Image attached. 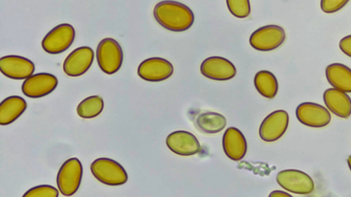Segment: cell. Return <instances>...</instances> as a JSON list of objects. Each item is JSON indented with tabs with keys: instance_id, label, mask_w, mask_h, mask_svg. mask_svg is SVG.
I'll list each match as a JSON object with an SVG mask.
<instances>
[{
	"instance_id": "cell-1",
	"label": "cell",
	"mask_w": 351,
	"mask_h": 197,
	"mask_svg": "<svg viewBox=\"0 0 351 197\" xmlns=\"http://www.w3.org/2000/svg\"><path fill=\"white\" fill-rule=\"evenodd\" d=\"M156 21L165 29L172 31H184L193 24V11L180 2L165 0L158 3L153 11Z\"/></svg>"
},
{
	"instance_id": "cell-2",
	"label": "cell",
	"mask_w": 351,
	"mask_h": 197,
	"mask_svg": "<svg viewBox=\"0 0 351 197\" xmlns=\"http://www.w3.org/2000/svg\"><path fill=\"white\" fill-rule=\"evenodd\" d=\"M93 175L101 183L118 186L128 181V174L123 166L117 161L106 157H100L90 164Z\"/></svg>"
},
{
	"instance_id": "cell-3",
	"label": "cell",
	"mask_w": 351,
	"mask_h": 197,
	"mask_svg": "<svg viewBox=\"0 0 351 197\" xmlns=\"http://www.w3.org/2000/svg\"><path fill=\"white\" fill-rule=\"evenodd\" d=\"M97 64L100 69L108 75L117 72L123 62V51L119 43L112 38L101 40L96 51Z\"/></svg>"
},
{
	"instance_id": "cell-4",
	"label": "cell",
	"mask_w": 351,
	"mask_h": 197,
	"mask_svg": "<svg viewBox=\"0 0 351 197\" xmlns=\"http://www.w3.org/2000/svg\"><path fill=\"white\" fill-rule=\"evenodd\" d=\"M83 168L76 157L66 160L60 168L56 183L60 193L66 196L74 194L78 189L82 177Z\"/></svg>"
},
{
	"instance_id": "cell-5",
	"label": "cell",
	"mask_w": 351,
	"mask_h": 197,
	"mask_svg": "<svg viewBox=\"0 0 351 197\" xmlns=\"http://www.w3.org/2000/svg\"><path fill=\"white\" fill-rule=\"evenodd\" d=\"M75 36L74 27L69 23L60 24L49 31L42 40L44 51L49 54H59L69 48Z\"/></svg>"
},
{
	"instance_id": "cell-6",
	"label": "cell",
	"mask_w": 351,
	"mask_h": 197,
	"mask_svg": "<svg viewBox=\"0 0 351 197\" xmlns=\"http://www.w3.org/2000/svg\"><path fill=\"white\" fill-rule=\"evenodd\" d=\"M285 31L276 25H268L255 30L250 37V45L258 51H268L280 47L285 40Z\"/></svg>"
},
{
	"instance_id": "cell-7",
	"label": "cell",
	"mask_w": 351,
	"mask_h": 197,
	"mask_svg": "<svg viewBox=\"0 0 351 197\" xmlns=\"http://www.w3.org/2000/svg\"><path fill=\"white\" fill-rule=\"evenodd\" d=\"M276 181L283 189L297 194H308L315 187L313 180L308 174L295 169L279 172Z\"/></svg>"
},
{
	"instance_id": "cell-8",
	"label": "cell",
	"mask_w": 351,
	"mask_h": 197,
	"mask_svg": "<svg viewBox=\"0 0 351 197\" xmlns=\"http://www.w3.org/2000/svg\"><path fill=\"white\" fill-rule=\"evenodd\" d=\"M295 115L302 124L315 128L324 127L331 120V115L326 107L311 102L300 103L296 108Z\"/></svg>"
},
{
	"instance_id": "cell-9",
	"label": "cell",
	"mask_w": 351,
	"mask_h": 197,
	"mask_svg": "<svg viewBox=\"0 0 351 197\" xmlns=\"http://www.w3.org/2000/svg\"><path fill=\"white\" fill-rule=\"evenodd\" d=\"M58 85L57 77L50 73L32 75L23 81L21 90L27 97L37 98L52 92Z\"/></svg>"
},
{
	"instance_id": "cell-10",
	"label": "cell",
	"mask_w": 351,
	"mask_h": 197,
	"mask_svg": "<svg viewBox=\"0 0 351 197\" xmlns=\"http://www.w3.org/2000/svg\"><path fill=\"white\" fill-rule=\"evenodd\" d=\"M288 124V113L282 109L274 111L266 116L261 124L260 137L265 142H274L283 135Z\"/></svg>"
},
{
	"instance_id": "cell-11",
	"label": "cell",
	"mask_w": 351,
	"mask_h": 197,
	"mask_svg": "<svg viewBox=\"0 0 351 197\" xmlns=\"http://www.w3.org/2000/svg\"><path fill=\"white\" fill-rule=\"evenodd\" d=\"M94 60L93 50L86 46L80 47L71 51L63 62V70L69 77H79L90 67Z\"/></svg>"
},
{
	"instance_id": "cell-12",
	"label": "cell",
	"mask_w": 351,
	"mask_h": 197,
	"mask_svg": "<svg viewBox=\"0 0 351 197\" xmlns=\"http://www.w3.org/2000/svg\"><path fill=\"white\" fill-rule=\"evenodd\" d=\"M173 73L171 62L162 57H150L143 60L138 66V76L147 81L158 82L168 79Z\"/></svg>"
},
{
	"instance_id": "cell-13",
	"label": "cell",
	"mask_w": 351,
	"mask_h": 197,
	"mask_svg": "<svg viewBox=\"0 0 351 197\" xmlns=\"http://www.w3.org/2000/svg\"><path fill=\"white\" fill-rule=\"evenodd\" d=\"M34 70V64L26 57L9 55L0 58V70L8 78L25 79L32 75Z\"/></svg>"
},
{
	"instance_id": "cell-14",
	"label": "cell",
	"mask_w": 351,
	"mask_h": 197,
	"mask_svg": "<svg viewBox=\"0 0 351 197\" xmlns=\"http://www.w3.org/2000/svg\"><path fill=\"white\" fill-rule=\"evenodd\" d=\"M200 71L206 77L217 81L229 80L237 73L234 65L230 61L219 56L205 59L200 66Z\"/></svg>"
},
{
	"instance_id": "cell-15",
	"label": "cell",
	"mask_w": 351,
	"mask_h": 197,
	"mask_svg": "<svg viewBox=\"0 0 351 197\" xmlns=\"http://www.w3.org/2000/svg\"><path fill=\"white\" fill-rule=\"evenodd\" d=\"M167 147L174 153L182 156L197 154L201 148L196 137L186 131H176L166 139Z\"/></svg>"
},
{
	"instance_id": "cell-16",
	"label": "cell",
	"mask_w": 351,
	"mask_h": 197,
	"mask_svg": "<svg viewBox=\"0 0 351 197\" xmlns=\"http://www.w3.org/2000/svg\"><path fill=\"white\" fill-rule=\"evenodd\" d=\"M222 144L226 156L234 161L243 159L247 151L245 138L242 132L235 127H229L226 130Z\"/></svg>"
},
{
	"instance_id": "cell-17",
	"label": "cell",
	"mask_w": 351,
	"mask_h": 197,
	"mask_svg": "<svg viewBox=\"0 0 351 197\" xmlns=\"http://www.w3.org/2000/svg\"><path fill=\"white\" fill-rule=\"evenodd\" d=\"M327 108L335 115L347 118L351 115V98L346 92L333 88L326 90L323 94Z\"/></svg>"
},
{
	"instance_id": "cell-18",
	"label": "cell",
	"mask_w": 351,
	"mask_h": 197,
	"mask_svg": "<svg viewBox=\"0 0 351 197\" xmlns=\"http://www.w3.org/2000/svg\"><path fill=\"white\" fill-rule=\"evenodd\" d=\"M326 77L335 88L351 93V68L341 63H333L326 68Z\"/></svg>"
},
{
	"instance_id": "cell-19",
	"label": "cell",
	"mask_w": 351,
	"mask_h": 197,
	"mask_svg": "<svg viewBox=\"0 0 351 197\" xmlns=\"http://www.w3.org/2000/svg\"><path fill=\"white\" fill-rule=\"evenodd\" d=\"M27 103L19 96H11L0 104V124L8 125L16 120L26 109Z\"/></svg>"
},
{
	"instance_id": "cell-20",
	"label": "cell",
	"mask_w": 351,
	"mask_h": 197,
	"mask_svg": "<svg viewBox=\"0 0 351 197\" xmlns=\"http://www.w3.org/2000/svg\"><path fill=\"white\" fill-rule=\"evenodd\" d=\"M226 119L221 114L208 111L199 114L196 119L197 127L206 133H217L226 126Z\"/></svg>"
},
{
	"instance_id": "cell-21",
	"label": "cell",
	"mask_w": 351,
	"mask_h": 197,
	"mask_svg": "<svg viewBox=\"0 0 351 197\" xmlns=\"http://www.w3.org/2000/svg\"><path fill=\"white\" fill-rule=\"evenodd\" d=\"M254 86L258 92L267 98H273L277 94L278 83L275 75L268 70L258 71L254 77Z\"/></svg>"
},
{
	"instance_id": "cell-22",
	"label": "cell",
	"mask_w": 351,
	"mask_h": 197,
	"mask_svg": "<svg viewBox=\"0 0 351 197\" xmlns=\"http://www.w3.org/2000/svg\"><path fill=\"white\" fill-rule=\"evenodd\" d=\"M104 101L99 96L93 95L82 100L77 107L78 116L83 118L97 116L104 109Z\"/></svg>"
},
{
	"instance_id": "cell-23",
	"label": "cell",
	"mask_w": 351,
	"mask_h": 197,
	"mask_svg": "<svg viewBox=\"0 0 351 197\" xmlns=\"http://www.w3.org/2000/svg\"><path fill=\"white\" fill-rule=\"evenodd\" d=\"M230 12L235 17H247L251 12L250 0H226Z\"/></svg>"
},
{
	"instance_id": "cell-24",
	"label": "cell",
	"mask_w": 351,
	"mask_h": 197,
	"mask_svg": "<svg viewBox=\"0 0 351 197\" xmlns=\"http://www.w3.org/2000/svg\"><path fill=\"white\" fill-rule=\"evenodd\" d=\"M59 192L56 188L49 185H41L27 190L24 197H58Z\"/></svg>"
},
{
	"instance_id": "cell-25",
	"label": "cell",
	"mask_w": 351,
	"mask_h": 197,
	"mask_svg": "<svg viewBox=\"0 0 351 197\" xmlns=\"http://www.w3.org/2000/svg\"><path fill=\"white\" fill-rule=\"evenodd\" d=\"M349 1L350 0H320V8L325 13H335L342 9Z\"/></svg>"
},
{
	"instance_id": "cell-26",
	"label": "cell",
	"mask_w": 351,
	"mask_h": 197,
	"mask_svg": "<svg viewBox=\"0 0 351 197\" xmlns=\"http://www.w3.org/2000/svg\"><path fill=\"white\" fill-rule=\"evenodd\" d=\"M339 47L344 54L351 57V35L341 38Z\"/></svg>"
},
{
	"instance_id": "cell-27",
	"label": "cell",
	"mask_w": 351,
	"mask_h": 197,
	"mask_svg": "<svg viewBox=\"0 0 351 197\" xmlns=\"http://www.w3.org/2000/svg\"><path fill=\"white\" fill-rule=\"evenodd\" d=\"M269 196H275V197H291V195L280 190H275L270 193Z\"/></svg>"
},
{
	"instance_id": "cell-28",
	"label": "cell",
	"mask_w": 351,
	"mask_h": 197,
	"mask_svg": "<svg viewBox=\"0 0 351 197\" xmlns=\"http://www.w3.org/2000/svg\"><path fill=\"white\" fill-rule=\"evenodd\" d=\"M347 162H348V166L351 170V155L348 157V158L347 159Z\"/></svg>"
}]
</instances>
